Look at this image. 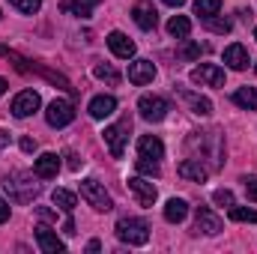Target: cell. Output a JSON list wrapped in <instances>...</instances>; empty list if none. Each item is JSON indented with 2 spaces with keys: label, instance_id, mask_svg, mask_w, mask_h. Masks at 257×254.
<instances>
[{
  "label": "cell",
  "instance_id": "obj_1",
  "mask_svg": "<svg viewBox=\"0 0 257 254\" xmlns=\"http://www.w3.org/2000/svg\"><path fill=\"white\" fill-rule=\"evenodd\" d=\"M117 236L128 245H144L150 239V224L144 218H120L117 221Z\"/></svg>",
  "mask_w": 257,
  "mask_h": 254
},
{
  "label": "cell",
  "instance_id": "obj_2",
  "mask_svg": "<svg viewBox=\"0 0 257 254\" xmlns=\"http://www.w3.org/2000/svg\"><path fill=\"white\" fill-rule=\"evenodd\" d=\"M81 197H84L96 212H108V209H114L111 194L105 191L102 183H96V180H84V183H81Z\"/></svg>",
  "mask_w": 257,
  "mask_h": 254
},
{
  "label": "cell",
  "instance_id": "obj_3",
  "mask_svg": "<svg viewBox=\"0 0 257 254\" xmlns=\"http://www.w3.org/2000/svg\"><path fill=\"white\" fill-rule=\"evenodd\" d=\"M3 189L9 191L12 200H18V203H24V200H30V197L39 194V186L30 183V174H12V177H6L3 180Z\"/></svg>",
  "mask_w": 257,
  "mask_h": 254
},
{
  "label": "cell",
  "instance_id": "obj_4",
  "mask_svg": "<svg viewBox=\"0 0 257 254\" xmlns=\"http://www.w3.org/2000/svg\"><path fill=\"white\" fill-rule=\"evenodd\" d=\"M128 132H132V120H128V117H123L120 123H114V126L105 129V144H108V150H111V156H114V159H120V156H123L126 141H128Z\"/></svg>",
  "mask_w": 257,
  "mask_h": 254
},
{
  "label": "cell",
  "instance_id": "obj_5",
  "mask_svg": "<svg viewBox=\"0 0 257 254\" xmlns=\"http://www.w3.org/2000/svg\"><path fill=\"white\" fill-rule=\"evenodd\" d=\"M138 111H141V117L144 120H150V123H162L165 117H168V102L162 99V96H141L138 99Z\"/></svg>",
  "mask_w": 257,
  "mask_h": 254
},
{
  "label": "cell",
  "instance_id": "obj_6",
  "mask_svg": "<svg viewBox=\"0 0 257 254\" xmlns=\"http://www.w3.org/2000/svg\"><path fill=\"white\" fill-rule=\"evenodd\" d=\"M45 120H48V126H54V129L69 126L75 120V105L69 99H54L48 105V111H45Z\"/></svg>",
  "mask_w": 257,
  "mask_h": 254
},
{
  "label": "cell",
  "instance_id": "obj_7",
  "mask_svg": "<svg viewBox=\"0 0 257 254\" xmlns=\"http://www.w3.org/2000/svg\"><path fill=\"white\" fill-rule=\"evenodd\" d=\"M39 111V93L36 90H21L15 99H12V114L15 117H30Z\"/></svg>",
  "mask_w": 257,
  "mask_h": 254
},
{
  "label": "cell",
  "instance_id": "obj_8",
  "mask_svg": "<svg viewBox=\"0 0 257 254\" xmlns=\"http://www.w3.org/2000/svg\"><path fill=\"white\" fill-rule=\"evenodd\" d=\"M192 81L194 84H206V87H221L224 84V72L212 63H200L192 69Z\"/></svg>",
  "mask_w": 257,
  "mask_h": 254
},
{
  "label": "cell",
  "instance_id": "obj_9",
  "mask_svg": "<svg viewBox=\"0 0 257 254\" xmlns=\"http://www.w3.org/2000/svg\"><path fill=\"white\" fill-rule=\"evenodd\" d=\"M194 230H197V233H209V236H215V233L221 230V218H218L209 206H197V215H194Z\"/></svg>",
  "mask_w": 257,
  "mask_h": 254
},
{
  "label": "cell",
  "instance_id": "obj_10",
  "mask_svg": "<svg viewBox=\"0 0 257 254\" xmlns=\"http://www.w3.org/2000/svg\"><path fill=\"white\" fill-rule=\"evenodd\" d=\"M128 189L135 191V197H138V203H141V206H153V203H156V197H159L156 186H153L150 180H144V177H132V180H128Z\"/></svg>",
  "mask_w": 257,
  "mask_h": 254
},
{
  "label": "cell",
  "instance_id": "obj_11",
  "mask_svg": "<svg viewBox=\"0 0 257 254\" xmlns=\"http://www.w3.org/2000/svg\"><path fill=\"white\" fill-rule=\"evenodd\" d=\"M153 78H156L153 60H135V63H128V81H132V84L144 87V84H150Z\"/></svg>",
  "mask_w": 257,
  "mask_h": 254
},
{
  "label": "cell",
  "instance_id": "obj_12",
  "mask_svg": "<svg viewBox=\"0 0 257 254\" xmlns=\"http://www.w3.org/2000/svg\"><path fill=\"white\" fill-rule=\"evenodd\" d=\"M108 48H111V51H114V57H120V60L135 57V42L128 39L126 33H120V30H114V33L108 36Z\"/></svg>",
  "mask_w": 257,
  "mask_h": 254
},
{
  "label": "cell",
  "instance_id": "obj_13",
  "mask_svg": "<svg viewBox=\"0 0 257 254\" xmlns=\"http://www.w3.org/2000/svg\"><path fill=\"white\" fill-rule=\"evenodd\" d=\"M33 171H36V177H39V180H54V177H57V171H60V159H57L54 153H42V156L36 159Z\"/></svg>",
  "mask_w": 257,
  "mask_h": 254
},
{
  "label": "cell",
  "instance_id": "obj_14",
  "mask_svg": "<svg viewBox=\"0 0 257 254\" xmlns=\"http://www.w3.org/2000/svg\"><path fill=\"white\" fill-rule=\"evenodd\" d=\"M177 174H180L183 180H192V183H206V177H209V171L200 165V159H186V162H180Z\"/></svg>",
  "mask_w": 257,
  "mask_h": 254
},
{
  "label": "cell",
  "instance_id": "obj_15",
  "mask_svg": "<svg viewBox=\"0 0 257 254\" xmlns=\"http://www.w3.org/2000/svg\"><path fill=\"white\" fill-rule=\"evenodd\" d=\"M36 242H39V248H42L45 254H60V251H66L63 239H60L57 233H51L48 227H36Z\"/></svg>",
  "mask_w": 257,
  "mask_h": 254
},
{
  "label": "cell",
  "instance_id": "obj_16",
  "mask_svg": "<svg viewBox=\"0 0 257 254\" xmlns=\"http://www.w3.org/2000/svg\"><path fill=\"white\" fill-rule=\"evenodd\" d=\"M117 111V99L114 96H96L93 102H90V117L93 120H105V117H111Z\"/></svg>",
  "mask_w": 257,
  "mask_h": 254
},
{
  "label": "cell",
  "instance_id": "obj_17",
  "mask_svg": "<svg viewBox=\"0 0 257 254\" xmlns=\"http://www.w3.org/2000/svg\"><path fill=\"white\" fill-rule=\"evenodd\" d=\"M224 63L230 66V69H236V72H242V69H248V51H245V45H227L224 48Z\"/></svg>",
  "mask_w": 257,
  "mask_h": 254
},
{
  "label": "cell",
  "instance_id": "obj_18",
  "mask_svg": "<svg viewBox=\"0 0 257 254\" xmlns=\"http://www.w3.org/2000/svg\"><path fill=\"white\" fill-rule=\"evenodd\" d=\"M138 153L147 156V159H162V156H165V144H162L156 135H144V138L138 141Z\"/></svg>",
  "mask_w": 257,
  "mask_h": 254
},
{
  "label": "cell",
  "instance_id": "obj_19",
  "mask_svg": "<svg viewBox=\"0 0 257 254\" xmlns=\"http://www.w3.org/2000/svg\"><path fill=\"white\" fill-rule=\"evenodd\" d=\"M186 215H189V203H186L183 197H171V200L165 203V221H171V224H180Z\"/></svg>",
  "mask_w": 257,
  "mask_h": 254
},
{
  "label": "cell",
  "instance_id": "obj_20",
  "mask_svg": "<svg viewBox=\"0 0 257 254\" xmlns=\"http://www.w3.org/2000/svg\"><path fill=\"white\" fill-rule=\"evenodd\" d=\"M180 96H183V102L192 108L194 114H200V117L212 114V102H209L206 96H197V93H192V90H180Z\"/></svg>",
  "mask_w": 257,
  "mask_h": 254
},
{
  "label": "cell",
  "instance_id": "obj_21",
  "mask_svg": "<svg viewBox=\"0 0 257 254\" xmlns=\"http://www.w3.org/2000/svg\"><path fill=\"white\" fill-rule=\"evenodd\" d=\"M135 24L141 27V30H153L156 27V21H159V15H156V9L153 6H147V3H141V6H135Z\"/></svg>",
  "mask_w": 257,
  "mask_h": 254
},
{
  "label": "cell",
  "instance_id": "obj_22",
  "mask_svg": "<svg viewBox=\"0 0 257 254\" xmlns=\"http://www.w3.org/2000/svg\"><path fill=\"white\" fill-rule=\"evenodd\" d=\"M233 102L245 111H257V87H239L233 93Z\"/></svg>",
  "mask_w": 257,
  "mask_h": 254
},
{
  "label": "cell",
  "instance_id": "obj_23",
  "mask_svg": "<svg viewBox=\"0 0 257 254\" xmlns=\"http://www.w3.org/2000/svg\"><path fill=\"white\" fill-rule=\"evenodd\" d=\"M168 33L177 36V39H186V36L192 33V21H189L186 15H174V18L168 21Z\"/></svg>",
  "mask_w": 257,
  "mask_h": 254
},
{
  "label": "cell",
  "instance_id": "obj_24",
  "mask_svg": "<svg viewBox=\"0 0 257 254\" xmlns=\"http://www.w3.org/2000/svg\"><path fill=\"white\" fill-rule=\"evenodd\" d=\"M51 200H54V206H60V209H66V212H72V209H75V194H72V191H66V189H54Z\"/></svg>",
  "mask_w": 257,
  "mask_h": 254
},
{
  "label": "cell",
  "instance_id": "obj_25",
  "mask_svg": "<svg viewBox=\"0 0 257 254\" xmlns=\"http://www.w3.org/2000/svg\"><path fill=\"white\" fill-rule=\"evenodd\" d=\"M221 9V0H194V12L200 18H209V15H218Z\"/></svg>",
  "mask_w": 257,
  "mask_h": 254
},
{
  "label": "cell",
  "instance_id": "obj_26",
  "mask_svg": "<svg viewBox=\"0 0 257 254\" xmlns=\"http://www.w3.org/2000/svg\"><path fill=\"white\" fill-rule=\"evenodd\" d=\"M99 3H102V0H72V3H69V9H72L75 15L87 18V15H90V12H93V9H96Z\"/></svg>",
  "mask_w": 257,
  "mask_h": 254
},
{
  "label": "cell",
  "instance_id": "obj_27",
  "mask_svg": "<svg viewBox=\"0 0 257 254\" xmlns=\"http://www.w3.org/2000/svg\"><path fill=\"white\" fill-rule=\"evenodd\" d=\"M93 75H96V78H102V81H108V84H120V72H117L114 66L99 63L96 69H93Z\"/></svg>",
  "mask_w": 257,
  "mask_h": 254
},
{
  "label": "cell",
  "instance_id": "obj_28",
  "mask_svg": "<svg viewBox=\"0 0 257 254\" xmlns=\"http://www.w3.org/2000/svg\"><path fill=\"white\" fill-rule=\"evenodd\" d=\"M206 21V27L212 30V33H230V18H218V15H209V18H203Z\"/></svg>",
  "mask_w": 257,
  "mask_h": 254
},
{
  "label": "cell",
  "instance_id": "obj_29",
  "mask_svg": "<svg viewBox=\"0 0 257 254\" xmlns=\"http://www.w3.org/2000/svg\"><path fill=\"white\" fill-rule=\"evenodd\" d=\"M230 218H233V221H251V224H257V209H245V206H230Z\"/></svg>",
  "mask_w": 257,
  "mask_h": 254
},
{
  "label": "cell",
  "instance_id": "obj_30",
  "mask_svg": "<svg viewBox=\"0 0 257 254\" xmlns=\"http://www.w3.org/2000/svg\"><path fill=\"white\" fill-rule=\"evenodd\" d=\"M138 171L147 174V177H159V159H147V156H141V159H138Z\"/></svg>",
  "mask_w": 257,
  "mask_h": 254
},
{
  "label": "cell",
  "instance_id": "obj_31",
  "mask_svg": "<svg viewBox=\"0 0 257 254\" xmlns=\"http://www.w3.org/2000/svg\"><path fill=\"white\" fill-rule=\"evenodd\" d=\"M18 12H24V15H33V12H39V6H42V0H9Z\"/></svg>",
  "mask_w": 257,
  "mask_h": 254
},
{
  "label": "cell",
  "instance_id": "obj_32",
  "mask_svg": "<svg viewBox=\"0 0 257 254\" xmlns=\"http://www.w3.org/2000/svg\"><path fill=\"white\" fill-rule=\"evenodd\" d=\"M180 57H183V60H194V57H200V45H197V42H186V45L180 48Z\"/></svg>",
  "mask_w": 257,
  "mask_h": 254
},
{
  "label": "cell",
  "instance_id": "obj_33",
  "mask_svg": "<svg viewBox=\"0 0 257 254\" xmlns=\"http://www.w3.org/2000/svg\"><path fill=\"white\" fill-rule=\"evenodd\" d=\"M212 200H215L218 206H233V191H227V189H218L215 194H212Z\"/></svg>",
  "mask_w": 257,
  "mask_h": 254
},
{
  "label": "cell",
  "instance_id": "obj_34",
  "mask_svg": "<svg viewBox=\"0 0 257 254\" xmlns=\"http://www.w3.org/2000/svg\"><path fill=\"white\" fill-rule=\"evenodd\" d=\"M245 183V194H248V200H254L257 203V177H248V180H242Z\"/></svg>",
  "mask_w": 257,
  "mask_h": 254
},
{
  "label": "cell",
  "instance_id": "obj_35",
  "mask_svg": "<svg viewBox=\"0 0 257 254\" xmlns=\"http://www.w3.org/2000/svg\"><path fill=\"white\" fill-rule=\"evenodd\" d=\"M21 150H24V153H33V150H36V141H33V138H21Z\"/></svg>",
  "mask_w": 257,
  "mask_h": 254
},
{
  "label": "cell",
  "instance_id": "obj_36",
  "mask_svg": "<svg viewBox=\"0 0 257 254\" xmlns=\"http://www.w3.org/2000/svg\"><path fill=\"white\" fill-rule=\"evenodd\" d=\"M36 212H39V218H45V221H54V218H57V215H54V212H51L48 206H39Z\"/></svg>",
  "mask_w": 257,
  "mask_h": 254
},
{
  "label": "cell",
  "instance_id": "obj_37",
  "mask_svg": "<svg viewBox=\"0 0 257 254\" xmlns=\"http://www.w3.org/2000/svg\"><path fill=\"white\" fill-rule=\"evenodd\" d=\"M3 221H9V203L0 197V224H3Z\"/></svg>",
  "mask_w": 257,
  "mask_h": 254
},
{
  "label": "cell",
  "instance_id": "obj_38",
  "mask_svg": "<svg viewBox=\"0 0 257 254\" xmlns=\"http://www.w3.org/2000/svg\"><path fill=\"white\" fill-rule=\"evenodd\" d=\"M66 159H69V168H72V171H78V168H81V162H78V156H75V153H66Z\"/></svg>",
  "mask_w": 257,
  "mask_h": 254
},
{
  "label": "cell",
  "instance_id": "obj_39",
  "mask_svg": "<svg viewBox=\"0 0 257 254\" xmlns=\"http://www.w3.org/2000/svg\"><path fill=\"white\" fill-rule=\"evenodd\" d=\"M99 248H102V242H99V239H90V242H87V251H90V254H96Z\"/></svg>",
  "mask_w": 257,
  "mask_h": 254
},
{
  "label": "cell",
  "instance_id": "obj_40",
  "mask_svg": "<svg viewBox=\"0 0 257 254\" xmlns=\"http://www.w3.org/2000/svg\"><path fill=\"white\" fill-rule=\"evenodd\" d=\"M63 233H69V236L75 233V221H72V218H66L63 221Z\"/></svg>",
  "mask_w": 257,
  "mask_h": 254
},
{
  "label": "cell",
  "instance_id": "obj_41",
  "mask_svg": "<svg viewBox=\"0 0 257 254\" xmlns=\"http://www.w3.org/2000/svg\"><path fill=\"white\" fill-rule=\"evenodd\" d=\"M6 144H9V132H6V129H0V150H3Z\"/></svg>",
  "mask_w": 257,
  "mask_h": 254
},
{
  "label": "cell",
  "instance_id": "obj_42",
  "mask_svg": "<svg viewBox=\"0 0 257 254\" xmlns=\"http://www.w3.org/2000/svg\"><path fill=\"white\" fill-rule=\"evenodd\" d=\"M162 3H168V6H174V9H180V6H183L186 0H162Z\"/></svg>",
  "mask_w": 257,
  "mask_h": 254
},
{
  "label": "cell",
  "instance_id": "obj_43",
  "mask_svg": "<svg viewBox=\"0 0 257 254\" xmlns=\"http://www.w3.org/2000/svg\"><path fill=\"white\" fill-rule=\"evenodd\" d=\"M6 87H9V84H6V78H0V96L6 93Z\"/></svg>",
  "mask_w": 257,
  "mask_h": 254
},
{
  "label": "cell",
  "instance_id": "obj_44",
  "mask_svg": "<svg viewBox=\"0 0 257 254\" xmlns=\"http://www.w3.org/2000/svg\"><path fill=\"white\" fill-rule=\"evenodd\" d=\"M254 39H257V27H254Z\"/></svg>",
  "mask_w": 257,
  "mask_h": 254
},
{
  "label": "cell",
  "instance_id": "obj_45",
  "mask_svg": "<svg viewBox=\"0 0 257 254\" xmlns=\"http://www.w3.org/2000/svg\"><path fill=\"white\" fill-rule=\"evenodd\" d=\"M254 72H257V66H254Z\"/></svg>",
  "mask_w": 257,
  "mask_h": 254
}]
</instances>
